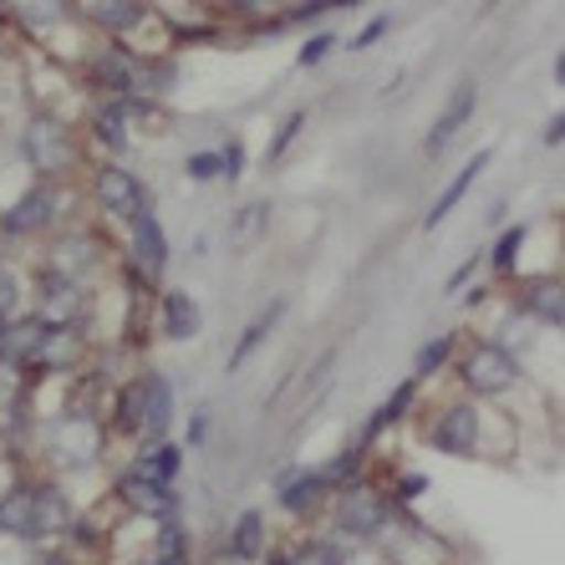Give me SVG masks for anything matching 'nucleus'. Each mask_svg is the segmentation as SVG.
<instances>
[{
    "label": "nucleus",
    "instance_id": "obj_25",
    "mask_svg": "<svg viewBox=\"0 0 565 565\" xmlns=\"http://www.w3.org/2000/svg\"><path fill=\"white\" fill-rule=\"evenodd\" d=\"M265 224H270V199H250V204H239L235 220H230V239L235 245H255L265 235Z\"/></svg>",
    "mask_w": 565,
    "mask_h": 565
},
{
    "label": "nucleus",
    "instance_id": "obj_32",
    "mask_svg": "<svg viewBox=\"0 0 565 565\" xmlns=\"http://www.w3.org/2000/svg\"><path fill=\"white\" fill-rule=\"evenodd\" d=\"M301 128H306V113H290V118L276 128L270 148H265V163H270V169H276V163H286V153H290V143L301 138Z\"/></svg>",
    "mask_w": 565,
    "mask_h": 565
},
{
    "label": "nucleus",
    "instance_id": "obj_36",
    "mask_svg": "<svg viewBox=\"0 0 565 565\" xmlns=\"http://www.w3.org/2000/svg\"><path fill=\"white\" fill-rule=\"evenodd\" d=\"M184 173L194 179V184H214V179H224V163H220V153H214V148H199V153H189Z\"/></svg>",
    "mask_w": 565,
    "mask_h": 565
},
{
    "label": "nucleus",
    "instance_id": "obj_9",
    "mask_svg": "<svg viewBox=\"0 0 565 565\" xmlns=\"http://www.w3.org/2000/svg\"><path fill=\"white\" fill-rule=\"evenodd\" d=\"M52 214H56V194H52V189H26L11 210L0 214V235H11V239L41 235V230L52 224Z\"/></svg>",
    "mask_w": 565,
    "mask_h": 565
},
{
    "label": "nucleus",
    "instance_id": "obj_24",
    "mask_svg": "<svg viewBox=\"0 0 565 565\" xmlns=\"http://www.w3.org/2000/svg\"><path fill=\"white\" fill-rule=\"evenodd\" d=\"M97 82L113 87L118 97H138V62L122 56V52H107L103 62H97Z\"/></svg>",
    "mask_w": 565,
    "mask_h": 565
},
{
    "label": "nucleus",
    "instance_id": "obj_17",
    "mask_svg": "<svg viewBox=\"0 0 565 565\" xmlns=\"http://www.w3.org/2000/svg\"><path fill=\"white\" fill-rule=\"evenodd\" d=\"M0 530L21 540H41V514H36V489H11L0 494Z\"/></svg>",
    "mask_w": 565,
    "mask_h": 565
},
{
    "label": "nucleus",
    "instance_id": "obj_23",
    "mask_svg": "<svg viewBox=\"0 0 565 565\" xmlns=\"http://www.w3.org/2000/svg\"><path fill=\"white\" fill-rule=\"evenodd\" d=\"M413 397H418V387H413V382H397V387H393V397H387V403H382V408H377V418H372L367 428H362V438H356V444H362V448H372V438H377L382 428H393V423L413 408Z\"/></svg>",
    "mask_w": 565,
    "mask_h": 565
},
{
    "label": "nucleus",
    "instance_id": "obj_18",
    "mask_svg": "<svg viewBox=\"0 0 565 565\" xmlns=\"http://www.w3.org/2000/svg\"><path fill=\"white\" fill-rule=\"evenodd\" d=\"M179 469H184V454H179V444H143V454L132 459L128 473H138V479H148V484H173L179 479Z\"/></svg>",
    "mask_w": 565,
    "mask_h": 565
},
{
    "label": "nucleus",
    "instance_id": "obj_19",
    "mask_svg": "<svg viewBox=\"0 0 565 565\" xmlns=\"http://www.w3.org/2000/svg\"><path fill=\"white\" fill-rule=\"evenodd\" d=\"M82 362V327H46L41 337V352H36V367H77Z\"/></svg>",
    "mask_w": 565,
    "mask_h": 565
},
{
    "label": "nucleus",
    "instance_id": "obj_28",
    "mask_svg": "<svg viewBox=\"0 0 565 565\" xmlns=\"http://www.w3.org/2000/svg\"><path fill=\"white\" fill-rule=\"evenodd\" d=\"M362 459H367V448L352 444L342 459H331L327 469H316V473H321V489H352V484H356V469H362Z\"/></svg>",
    "mask_w": 565,
    "mask_h": 565
},
{
    "label": "nucleus",
    "instance_id": "obj_34",
    "mask_svg": "<svg viewBox=\"0 0 565 565\" xmlns=\"http://www.w3.org/2000/svg\"><path fill=\"white\" fill-rule=\"evenodd\" d=\"M520 245H525V230H520V224H514V230H504V235L494 239L489 270H494V276H510V270H514V255H520Z\"/></svg>",
    "mask_w": 565,
    "mask_h": 565
},
{
    "label": "nucleus",
    "instance_id": "obj_45",
    "mask_svg": "<svg viewBox=\"0 0 565 565\" xmlns=\"http://www.w3.org/2000/svg\"><path fill=\"white\" fill-rule=\"evenodd\" d=\"M0 362H6V321H0Z\"/></svg>",
    "mask_w": 565,
    "mask_h": 565
},
{
    "label": "nucleus",
    "instance_id": "obj_38",
    "mask_svg": "<svg viewBox=\"0 0 565 565\" xmlns=\"http://www.w3.org/2000/svg\"><path fill=\"white\" fill-rule=\"evenodd\" d=\"M331 52H337V36H331V31H316V36H311V41H306V46H301V66L327 62Z\"/></svg>",
    "mask_w": 565,
    "mask_h": 565
},
{
    "label": "nucleus",
    "instance_id": "obj_39",
    "mask_svg": "<svg viewBox=\"0 0 565 565\" xmlns=\"http://www.w3.org/2000/svg\"><path fill=\"white\" fill-rule=\"evenodd\" d=\"M15 306H21V286H15L11 270H0V321H11Z\"/></svg>",
    "mask_w": 565,
    "mask_h": 565
},
{
    "label": "nucleus",
    "instance_id": "obj_20",
    "mask_svg": "<svg viewBox=\"0 0 565 565\" xmlns=\"http://www.w3.org/2000/svg\"><path fill=\"white\" fill-rule=\"evenodd\" d=\"M41 337H46V321H41V316L6 321V362H15V367H36Z\"/></svg>",
    "mask_w": 565,
    "mask_h": 565
},
{
    "label": "nucleus",
    "instance_id": "obj_40",
    "mask_svg": "<svg viewBox=\"0 0 565 565\" xmlns=\"http://www.w3.org/2000/svg\"><path fill=\"white\" fill-rule=\"evenodd\" d=\"M220 163H224V179H239V173H245V148H239V143H224L220 148Z\"/></svg>",
    "mask_w": 565,
    "mask_h": 565
},
{
    "label": "nucleus",
    "instance_id": "obj_37",
    "mask_svg": "<svg viewBox=\"0 0 565 565\" xmlns=\"http://www.w3.org/2000/svg\"><path fill=\"white\" fill-rule=\"evenodd\" d=\"M387 31H393V15H372L367 26H362V31L352 36V52H367V46H377V41L387 36Z\"/></svg>",
    "mask_w": 565,
    "mask_h": 565
},
{
    "label": "nucleus",
    "instance_id": "obj_22",
    "mask_svg": "<svg viewBox=\"0 0 565 565\" xmlns=\"http://www.w3.org/2000/svg\"><path fill=\"white\" fill-rule=\"evenodd\" d=\"M260 551H265V514L260 510L235 514V530H230V555H239V561H255Z\"/></svg>",
    "mask_w": 565,
    "mask_h": 565
},
{
    "label": "nucleus",
    "instance_id": "obj_14",
    "mask_svg": "<svg viewBox=\"0 0 565 565\" xmlns=\"http://www.w3.org/2000/svg\"><path fill=\"white\" fill-rule=\"evenodd\" d=\"M169 423H173V382L148 372L143 377V434H148V444H163V438H169Z\"/></svg>",
    "mask_w": 565,
    "mask_h": 565
},
{
    "label": "nucleus",
    "instance_id": "obj_21",
    "mask_svg": "<svg viewBox=\"0 0 565 565\" xmlns=\"http://www.w3.org/2000/svg\"><path fill=\"white\" fill-rule=\"evenodd\" d=\"M525 316L540 327H561L565 321V301H561V280H535L525 290Z\"/></svg>",
    "mask_w": 565,
    "mask_h": 565
},
{
    "label": "nucleus",
    "instance_id": "obj_4",
    "mask_svg": "<svg viewBox=\"0 0 565 565\" xmlns=\"http://www.w3.org/2000/svg\"><path fill=\"white\" fill-rule=\"evenodd\" d=\"M473 107H479V87H473V82L463 77L459 87H454V97H448V103H444V113H438V118H434V128H428V138H423V153H428V158H438V153H444V148L454 143L459 132H463V122L473 118Z\"/></svg>",
    "mask_w": 565,
    "mask_h": 565
},
{
    "label": "nucleus",
    "instance_id": "obj_16",
    "mask_svg": "<svg viewBox=\"0 0 565 565\" xmlns=\"http://www.w3.org/2000/svg\"><path fill=\"white\" fill-rule=\"evenodd\" d=\"M199 321H204V311H199V301L189 296V290H163L158 327H163V337H169V342H189V337L199 331Z\"/></svg>",
    "mask_w": 565,
    "mask_h": 565
},
{
    "label": "nucleus",
    "instance_id": "obj_2",
    "mask_svg": "<svg viewBox=\"0 0 565 565\" xmlns=\"http://www.w3.org/2000/svg\"><path fill=\"white\" fill-rule=\"evenodd\" d=\"M46 454L62 469H82V463H93L103 454V428L93 418H82V413H66L62 423L46 428Z\"/></svg>",
    "mask_w": 565,
    "mask_h": 565
},
{
    "label": "nucleus",
    "instance_id": "obj_44",
    "mask_svg": "<svg viewBox=\"0 0 565 565\" xmlns=\"http://www.w3.org/2000/svg\"><path fill=\"white\" fill-rule=\"evenodd\" d=\"M561 132H565V118H561V113H555V118L545 122V132H540V138H545V148H555V143H561Z\"/></svg>",
    "mask_w": 565,
    "mask_h": 565
},
{
    "label": "nucleus",
    "instance_id": "obj_31",
    "mask_svg": "<svg viewBox=\"0 0 565 565\" xmlns=\"http://www.w3.org/2000/svg\"><path fill=\"white\" fill-rule=\"evenodd\" d=\"M454 347H459V337H454V331H448V337H434V342H423L418 347V372H423V377L444 372L448 356H454Z\"/></svg>",
    "mask_w": 565,
    "mask_h": 565
},
{
    "label": "nucleus",
    "instance_id": "obj_41",
    "mask_svg": "<svg viewBox=\"0 0 565 565\" xmlns=\"http://www.w3.org/2000/svg\"><path fill=\"white\" fill-rule=\"evenodd\" d=\"M189 444H194V448L210 444V408H199L194 418H189Z\"/></svg>",
    "mask_w": 565,
    "mask_h": 565
},
{
    "label": "nucleus",
    "instance_id": "obj_42",
    "mask_svg": "<svg viewBox=\"0 0 565 565\" xmlns=\"http://www.w3.org/2000/svg\"><path fill=\"white\" fill-rule=\"evenodd\" d=\"M473 270H479V255H473V260H463V265H459V270H454V276H448L444 296H459V290H463V280H469V276H473Z\"/></svg>",
    "mask_w": 565,
    "mask_h": 565
},
{
    "label": "nucleus",
    "instance_id": "obj_10",
    "mask_svg": "<svg viewBox=\"0 0 565 565\" xmlns=\"http://www.w3.org/2000/svg\"><path fill=\"white\" fill-rule=\"evenodd\" d=\"M128 250L132 260L143 265V276H163V265H169V235H163V224H158L153 210L143 214H132L128 220Z\"/></svg>",
    "mask_w": 565,
    "mask_h": 565
},
{
    "label": "nucleus",
    "instance_id": "obj_35",
    "mask_svg": "<svg viewBox=\"0 0 565 565\" xmlns=\"http://www.w3.org/2000/svg\"><path fill=\"white\" fill-rule=\"evenodd\" d=\"M118 418H122V428H132V434H143V377H138V382H128V387H122Z\"/></svg>",
    "mask_w": 565,
    "mask_h": 565
},
{
    "label": "nucleus",
    "instance_id": "obj_33",
    "mask_svg": "<svg viewBox=\"0 0 565 565\" xmlns=\"http://www.w3.org/2000/svg\"><path fill=\"white\" fill-rule=\"evenodd\" d=\"M280 565H347V545H337V540H316V545H306V551L286 555Z\"/></svg>",
    "mask_w": 565,
    "mask_h": 565
},
{
    "label": "nucleus",
    "instance_id": "obj_5",
    "mask_svg": "<svg viewBox=\"0 0 565 565\" xmlns=\"http://www.w3.org/2000/svg\"><path fill=\"white\" fill-rule=\"evenodd\" d=\"M479 438H484L479 408H473V403H454V408L438 413L434 438H428V444H434L438 454H473V448H479Z\"/></svg>",
    "mask_w": 565,
    "mask_h": 565
},
{
    "label": "nucleus",
    "instance_id": "obj_15",
    "mask_svg": "<svg viewBox=\"0 0 565 565\" xmlns=\"http://www.w3.org/2000/svg\"><path fill=\"white\" fill-rule=\"evenodd\" d=\"M321 494H327V489H321V473L316 469H296V463H290V469L276 473V500L286 504L290 514H311Z\"/></svg>",
    "mask_w": 565,
    "mask_h": 565
},
{
    "label": "nucleus",
    "instance_id": "obj_43",
    "mask_svg": "<svg viewBox=\"0 0 565 565\" xmlns=\"http://www.w3.org/2000/svg\"><path fill=\"white\" fill-rule=\"evenodd\" d=\"M423 489H428V479H423V473H408V479H397V500H418Z\"/></svg>",
    "mask_w": 565,
    "mask_h": 565
},
{
    "label": "nucleus",
    "instance_id": "obj_46",
    "mask_svg": "<svg viewBox=\"0 0 565 565\" xmlns=\"http://www.w3.org/2000/svg\"><path fill=\"white\" fill-rule=\"evenodd\" d=\"M41 565H66V561H62V555H46V561H41Z\"/></svg>",
    "mask_w": 565,
    "mask_h": 565
},
{
    "label": "nucleus",
    "instance_id": "obj_6",
    "mask_svg": "<svg viewBox=\"0 0 565 565\" xmlns=\"http://www.w3.org/2000/svg\"><path fill=\"white\" fill-rule=\"evenodd\" d=\"M97 199H103V210L122 214V220H132V214L153 210V199H148L143 179H138L132 169H122V163H113V169L97 173Z\"/></svg>",
    "mask_w": 565,
    "mask_h": 565
},
{
    "label": "nucleus",
    "instance_id": "obj_30",
    "mask_svg": "<svg viewBox=\"0 0 565 565\" xmlns=\"http://www.w3.org/2000/svg\"><path fill=\"white\" fill-rule=\"evenodd\" d=\"M87 21H97L107 31H128L143 21V6H87Z\"/></svg>",
    "mask_w": 565,
    "mask_h": 565
},
{
    "label": "nucleus",
    "instance_id": "obj_8",
    "mask_svg": "<svg viewBox=\"0 0 565 565\" xmlns=\"http://www.w3.org/2000/svg\"><path fill=\"white\" fill-rule=\"evenodd\" d=\"M21 153L36 163V169H62L66 158H72V138L56 118H31L26 132H21Z\"/></svg>",
    "mask_w": 565,
    "mask_h": 565
},
{
    "label": "nucleus",
    "instance_id": "obj_29",
    "mask_svg": "<svg viewBox=\"0 0 565 565\" xmlns=\"http://www.w3.org/2000/svg\"><path fill=\"white\" fill-rule=\"evenodd\" d=\"M93 245L87 239H66V245H56V255H52V265L46 270H56V276H66V280H82V265H93Z\"/></svg>",
    "mask_w": 565,
    "mask_h": 565
},
{
    "label": "nucleus",
    "instance_id": "obj_3",
    "mask_svg": "<svg viewBox=\"0 0 565 565\" xmlns=\"http://www.w3.org/2000/svg\"><path fill=\"white\" fill-rule=\"evenodd\" d=\"M337 525H342V535H352V540H377L382 530H387V500L372 494L367 484L342 489V500H337Z\"/></svg>",
    "mask_w": 565,
    "mask_h": 565
},
{
    "label": "nucleus",
    "instance_id": "obj_12",
    "mask_svg": "<svg viewBox=\"0 0 565 565\" xmlns=\"http://www.w3.org/2000/svg\"><path fill=\"white\" fill-rule=\"evenodd\" d=\"M118 494L132 514H148V520H169L173 504H179L173 500V484H148V479H138V473H122Z\"/></svg>",
    "mask_w": 565,
    "mask_h": 565
},
{
    "label": "nucleus",
    "instance_id": "obj_1",
    "mask_svg": "<svg viewBox=\"0 0 565 565\" xmlns=\"http://www.w3.org/2000/svg\"><path fill=\"white\" fill-rule=\"evenodd\" d=\"M463 382H469V393L479 397H504L520 382V356L504 352L500 342H479L469 356H463Z\"/></svg>",
    "mask_w": 565,
    "mask_h": 565
},
{
    "label": "nucleus",
    "instance_id": "obj_26",
    "mask_svg": "<svg viewBox=\"0 0 565 565\" xmlns=\"http://www.w3.org/2000/svg\"><path fill=\"white\" fill-rule=\"evenodd\" d=\"M143 103H132V97H113V103L97 113V132H103V143H113V148H122L128 143V118L138 113Z\"/></svg>",
    "mask_w": 565,
    "mask_h": 565
},
{
    "label": "nucleus",
    "instance_id": "obj_27",
    "mask_svg": "<svg viewBox=\"0 0 565 565\" xmlns=\"http://www.w3.org/2000/svg\"><path fill=\"white\" fill-rule=\"evenodd\" d=\"M153 565H189V535H184V525H179V514H169V520H163V530H158Z\"/></svg>",
    "mask_w": 565,
    "mask_h": 565
},
{
    "label": "nucleus",
    "instance_id": "obj_13",
    "mask_svg": "<svg viewBox=\"0 0 565 565\" xmlns=\"http://www.w3.org/2000/svg\"><path fill=\"white\" fill-rule=\"evenodd\" d=\"M280 316H286V296H276V301L265 306L260 316H250V327L239 331V342L230 347V362H224V367H230V372H239V367H245V362H250V356L260 352L265 342H270V331L280 327Z\"/></svg>",
    "mask_w": 565,
    "mask_h": 565
},
{
    "label": "nucleus",
    "instance_id": "obj_7",
    "mask_svg": "<svg viewBox=\"0 0 565 565\" xmlns=\"http://www.w3.org/2000/svg\"><path fill=\"white\" fill-rule=\"evenodd\" d=\"M77 311H82V280H66L56 270L36 280V316L46 327H77Z\"/></svg>",
    "mask_w": 565,
    "mask_h": 565
},
{
    "label": "nucleus",
    "instance_id": "obj_11",
    "mask_svg": "<svg viewBox=\"0 0 565 565\" xmlns=\"http://www.w3.org/2000/svg\"><path fill=\"white\" fill-rule=\"evenodd\" d=\"M484 169H489V148H479V153H473L469 163H463V169L454 173V179H448V189L434 199V210L423 214V230H438V224H444L448 214L459 210V204H463V194H469V189L479 184V173H484Z\"/></svg>",
    "mask_w": 565,
    "mask_h": 565
}]
</instances>
